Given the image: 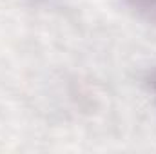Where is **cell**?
I'll return each mask as SVG.
<instances>
[{"mask_svg":"<svg viewBox=\"0 0 156 154\" xmlns=\"http://www.w3.org/2000/svg\"><path fill=\"white\" fill-rule=\"evenodd\" d=\"M125 4L142 20L156 26V0H125Z\"/></svg>","mask_w":156,"mask_h":154,"instance_id":"cell-1","label":"cell"},{"mask_svg":"<svg viewBox=\"0 0 156 154\" xmlns=\"http://www.w3.org/2000/svg\"><path fill=\"white\" fill-rule=\"evenodd\" d=\"M147 83H149L151 91L154 93V96H156V69H153V71H151V75L147 76Z\"/></svg>","mask_w":156,"mask_h":154,"instance_id":"cell-2","label":"cell"}]
</instances>
